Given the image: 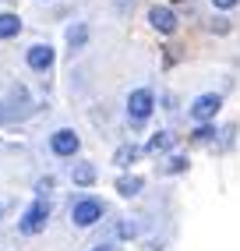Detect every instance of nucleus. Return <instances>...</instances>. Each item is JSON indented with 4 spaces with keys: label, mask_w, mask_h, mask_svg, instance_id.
I'll return each instance as SVG.
<instances>
[{
    "label": "nucleus",
    "mask_w": 240,
    "mask_h": 251,
    "mask_svg": "<svg viewBox=\"0 0 240 251\" xmlns=\"http://www.w3.org/2000/svg\"><path fill=\"white\" fill-rule=\"evenodd\" d=\"M53 46H46V43H36V46H28V53H25V60H28V68H36V71H46L49 64H53Z\"/></svg>",
    "instance_id": "nucleus-5"
},
{
    "label": "nucleus",
    "mask_w": 240,
    "mask_h": 251,
    "mask_svg": "<svg viewBox=\"0 0 240 251\" xmlns=\"http://www.w3.org/2000/svg\"><path fill=\"white\" fill-rule=\"evenodd\" d=\"M85 39H89V28H85V25H71V28H67V46H71V50H78Z\"/></svg>",
    "instance_id": "nucleus-13"
},
{
    "label": "nucleus",
    "mask_w": 240,
    "mask_h": 251,
    "mask_svg": "<svg viewBox=\"0 0 240 251\" xmlns=\"http://www.w3.org/2000/svg\"><path fill=\"white\" fill-rule=\"evenodd\" d=\"M216 7H222V11H230V7H237V0H212Z\"/></svg>",
    "instance_id": "nucleus-17"
},
{
    "label": "nucleus",
    "mask_w": 240,
    "mask_h": 251,
    "mask_svg": "<svg viewBox=\"0 0 240 251\" xmlns=\"http://www.w3.org/2000/svg\"><path fill=\"white\" fill-rule=\"evenodd\" d=\"M78 145H81V142H78V135H74V131H67V127H64V131H57V135L49 138V149H53L57 156H74V152H78Z\"/></svg>",
    "instance_id": "nucleus-6"
},
{
    "label": "nucleus",
    "mask_w": 240,
    "mask_h": 251,
    "mask_svg": "<svg viewBox=\"0 0 240 251\" xmlns=\"http://www.w3.org/2000/svg\"><path fill=\"white\" fill-rule=\"evenodd\" d=\"M92 251H117V248H110V244H96Z\"/></svg>",
    "instance_id": "nucleus-18"
},
{
    "label": "nucleus",
    "mask_w": 240,
    "mask_h": 251,
    "mask_svg": "<svg viewBox=\"0 0 240 251\" xmlns=\"http://www.w3.org/2000/svg\"><path fill=\"white\" fill-rule=\"evenodd\" d=\"M18 32H22L18 14H0V39H14Z\"/></svg>",
    "instance_id": "nucleus-9"
},
{
    "label": "nucleus",
    "mask_w": 240,
    "mask_h": 251,
    "mask_svg": "<svg viewBox=\"0 0 240 251\" xmlns=\"http://www.w3.org/2000/svg\"><path fill=\"white\" fill-rule=\"evenodd\" d=\"M102 212H106V205H102L99 198H81L71 209V220H74V226H96L102 220Z\"/></svg>",
    "instance_id": "nucleus-2"
},
{
    "label": "nucleus",
    "mask_w": 240,
    "mask_h": 251,
    "mask_svg": "<svg viewBox=\"0 0 240 251\" xmlns=\"http://www.w3.org/2000/svg\"><path fill=\"white\" fill-rule=\"evenodd\" d=\"M113 233H117V237H124V241H127V237H134V226H131V223H120V226H117Z\"/></svg>",
    "instance_id": "nucleus-16"
},
{
    "label": "nucleus",
    "mask_w": 240,
    "mask_h": 251,
    "mask_svg": "<svg viewBox=\"0 0 240 251\" xmlns=\"http://www.w3.org/2000/svg\"><path fill=\"white\" fill-rule=\"evenodd\" d=\"M46 216H49V202H46V198H36V202L25 209V216H22V233H25V237L39 233L46 226Z\"/></svg>",
    "instance_id": "nucleus-3"
},
{
    "label": "nucleus",
    "mask_w": 240,
    "mask_h": 251,
    "mask_svg": "<svg viewBox=\"0 0 240 251\" xmlns=\"http://www.w3.org/2000/svg\"><path fill=\"white\" fill-rule=\"evenodd\" d=\"M166 170H169V174H184V170H187V159H184V156H173Z\"/></svg>",
    "instance_id": "nucleus-15"
},
{
    "label": "nucleus",
    "mask_w": 240,
    "mask_h": 251,
    "mask_svg": "<svg viewBox=\"0 0 240 251\" xmlns=\"http://www.w3.org/2000/svg\"><path fill=\"white\" fill-rule=\"evenodd\" d=\"M219 106H222V99H219L216 92H209V96H198L194 103H191V117H194L198 124H209L212 117L219 113Z\"/></svg>",
    "instance_id": "nucleus-4"
},
{
    "label": "nucleus",
    "mask_w": 240,
    "mask_h": 251,
    "mask_svg": "<svg viewBox=\"0 0 240 251\" xmlns=\"http://www.w3.org/2000/svg\"><path fill=\"white\" fill-rule=\"evenodd\" d=\"M148 22H152V28H156V32L169 36V32L177 28V14L169 11V7H152V11H148Z\"/></svg>",
    "instance_id": "nucleus-7"
},
{
    "label": "nucleus",
    "mask_w": 240,
    "mask_h": 251,
    "mask_svg": "<svg viewBox=\"0 0 240 251\" xmlns=\"http://www.w3.org/2000/svg\"><path fill=\"white\" fill-rule=\"evenodd\" d=\"M0 216H4V205H0Z\"/></svg>",
    "instance_id": "nucleus-19"
},
{
    "label": "nucleus",
    "mask_w": 240,
    "mask_h": 251,
    "mask_svg": "<svg viewBox=\"0 0 240 251\" xmlns=\"http://www.w3.org/2000/svg\"><path fill=\"white\" fill-rule=\"evenodd\" d=\"M96 177H99V174H96V166H92V163H78L74 170H71V180L78 184V188H92Z\"/></svg>",
    "instance_id": "nucleus-8"
},
{
    "label": "nucleus",
    "mask_w": 240,
    "mask_h": 251,
    "mask_svg": "<svg viewBox=\"0 0 240 251\" xmlns=\"http://www.w3.org/2000/svg\"><path fill=\"white\" fill-rule=\"evenodd\" d=\"M142 188H145V180H142V177H120V180H117V191L124 195V198H134Z\"/></svg>",
    "instance_id": "nucleus-10"
},
{
    "label": "nucleus",
    "mask_w": 240,
    "mask_h": 251,
    "mask_svg": "<svg viewBox=\"0 0 240 251\" xmlns=\"http://www.w3.org/2000/svg\"><path fill=\"white\" fill-rule=\"evenodd\" d=\"M169 145H173V135H169V131H156L152 142L145 145V152H163V149H169Z\"/></svg>",
    "instance_id": "nucleus-11"
},
{
    "label": "nucleus",
    "mask_w": 240,
    "mask_h": 251,
    "mask_svg": "<svg viewBox=\"0 0 240 251\" xmlns=\"http://www.w3.org/2000/svg\"><path fill=\"white\" fill-rule=\"evenodd\" d=\"M142 152H145V149H138V145H124V149H117V166H131Z\"/></svg>",
    "instance_id": "nucleus-12"
},
{
    "label": "nucleus",
    "mask_w": 240,
    "mask_h": 251,
    "mask_svg": "<svg viewBox=\"0 0 240 251\" xmlns=\"http://www.w3.org/2000/svg\"><path fill=\"white\" fill-rule=\"evenodd\" d=\"M216 138V127L212 124H201L198 131H194V142H212Z\"/></svg>",
    "instance_id": "nucleus-14"
},
{
    "label": "nucleus",
    "mask_w": 240,
    "mask_h": 251,
    "mask_svg": "<svg viewBox=\"0 0 240 251\" xmlns=\"http://www.w3.org/2000/svg\"><path fill=\"white\" fill-rule=\"evenodd\" d=\"M152 110H156V96H152V89H134L127 96V113H131V124H145Z\"/></svg>",
    "instance_id": "nucleus-1"
}]
</instances>
